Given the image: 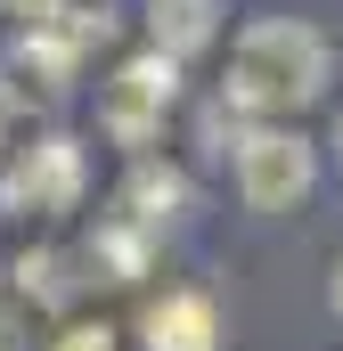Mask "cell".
Here are the masks:
<instances>
[{"instance_id":"5","label":"cell","mask_w":343,"mask_h":351,"mask_svg":"<svg viewBox=\"0 0 343 351\" xmlns=\"http://www.w3.org/2000/svg\"><path fill=\"white\" fill-rule=\"evenodd\" d=\"M74 74H82V49L66 41V25L49 16V25H25L16 41H8V90H0V106L16 114V106H58L66 90H74Z\"/></svg>"},{"instance_id":"2","label":"cell","mask_w":343,"mask_h":351,"mask_svg":"<svg viewBox=\"0 0 343 351\" xmlns=\"http://www.w3.org/2000/svg\"><path fill=\"white\" fill-rule=\"evenodd\" d=\"M319 180V156L294 123H246L237 131V196L246 213H294Z\"/></svg>"},{"instance_id":"10","label":"cell","mask_w":343,"mask_h":351,"mask_svg":"<svg viewBox=\"0 0 343 351\" xmlns=\"http://www.w3.org/2000/svg\"><path fill=\"white\" fill-rule=\"evenodd\" d=\"M16 294H25V302H41V311H66V302L82 294L74 254H58V245H33V254H16Z\"/></svg>"},{"instance_id":"4","label":"cell","mask_w":343,"mask_h":351,"mask_svg":"<svg viewBox=\"0 0 343 351\" xmlns=\"http://www.w3.org/2000/svg\"><path fill=\"white\" fill-rule=\"evenodd\" d=\"M82 188H90V164H82V147L66 139V131H41L33 147H16L8 156V172H0V213H74L82 204Z\"/></svg>"},{"instance_id":"12","label":"cell","mask_w":343,"mask_h":351,"mask_svg":"<svg viewBox=\"0 0 343 351\" xmlns=\"http://www.w3.org/2000/svg\"><path fill=\"white\" fill-rule=\"evenodd\" d=\"M0 8H8V16H16V25H49V16H58V8H66V0H0Z\"/></svg>"},{"instance_id":"7","label":"cell","mask_w":343,"mask_h":351,"mask_svg":"<svg viewBox=\"0 0 343 351\" xmlns=\"http://www.w3.org/2000/svg\"><path fill=\"white\" fill-rule=\"evenodd\" d=\"M139 335L147 351H213L221 343V311H213V294H156L147 302V319H139Z\"/></svg>"},{"instance_id":"8","label":"cell","mask_w":343,"mask_h":351,"mask_svg":"<svg viewBox=\"0 0 343 351\" xmlns=\"http://www.w3.org/2000/svg\"><path fill=\"white\" fill-rule=\"evenodd\" d=\"M221 33V0H147V41L164 58H196Z\"/></svg>"},{"instance_id":"9","label":"cell","mask_w":343,"mask_h":351,"mask_svg":"<svg viewBox=\"0 0 343 351\" xmlns=\"http://www.w3.org/2000/svg\"><path fill=\"white\" fill-rule=\"evenodd\" d=\"M147 254H156V237H147L139 221H123V213H106V221H98V237H90V269H98L106 286L147 278Z\"/></svg>"},{"instance_id":"14","label":"cell","mask_w":343,"mask_h":351,"mask_svg":"<svg viewBox=\"0 0 343 351\" xmlns=\"http://www.w3.org/2000/svg\"><path fill=\"white\" fill-rule=\"evenodd\" d=\"M0 351H16V311H0Z\"/></svg>"},{"instance_id":"11","label":"cell","mask_w":343,"mask_h":351,"mask_svg":"<svg viewBox=\"0 0 343 351\" xmlns=\"http://www.w3.org/2000/svg\"><path fill=\"white\" fill-rule=\"evenodd\" d=\"M49 351H115V335H106V327H66Z\"/></svg>"},{"instance_id":"1","label":"cell","mask_w":343,"mask_h":351,"mask_svg":"<svg viewBox=\"0 0 343 351\" xmlns=\"http://www.w3.org/2000/svg\"><path fill=\"white\" fill-rule=\"evenodd\" d=\"M335 82V49L327 33H311L303 16H254L229 49V82L221 106L246 123H294L303 106H319Z\"/></svg>"},{"instance_id":"6","label":"cell","mask_w":343,"mask_h":351,"mask_svg":"<svg viewBox=\"0 0 343 351\" xmlns=\"http://www.w3.org/2000/svg\"><path fill=\"white\" fill-rule=\"evenodd\" d=\"M115 213L139 221L147 237H164L172 221L188 213V172H180V164H156V156H139V164L123 172V188H115Z\"/></svg>"},{"instance_id":"13","label":"cell","mask_w":343,"mask_h":351,"mask_svg":"<svg viewBox=\"0 0 343 351\" xmlns=\"http://www.w3.org/2000/svg\"><path fill=\"white\" fill-rule=\"evenodd\" d=\"M327 302H335V319H343V262L327 269Z\"/></svg>"},{"instance_id":"16","label":"cell","mask_w":343,"mask_h":351,"mask_svg":"<svg viewBox=\"0 0 343 351\" xmlns=\"http://www.w3.org/2000/svg\"><path fill=\"white\" fill-rule=\"evenodd\" d=\"M0 131H8V106H0Z\"/></svg>"},{"instance_id":"15","label":"cell","mask_w":343,"mask_h":351,"mask_svg":"<svg viewBox=\"0 0 343 351\" xmlns=\"http://www.w3.org/2000/svg\"><path fill=\"white\" fill-rule=\"evenodd\" d=\"M335 156H343V123H335Z\"/></svg>"},{"instance_id":"3","label":"cell","mask_w":343,"mask_h":351,"mask_svg":"<svg viewBox=\"0 0 343 351\" xmlns=\"http://www.w3.org/2000/svg\"><path fill=\"white\" fill-rule=\"evenodd\" d=\"M172 98H180V58H164V49H139V58H123L115 66V82L98 90V131L115 139V147H147L156 131H164Z\"/></svg>"}]
</instances>
